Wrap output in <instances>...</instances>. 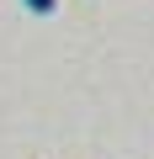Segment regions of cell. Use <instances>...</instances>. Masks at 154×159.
<instances>
[{"label":"cell","instance_id":"cell-1","mask_svg":"<svg viewBox=\"0 0 154 159\" xmlns=\"http://www.w3.org/2000/svg\"><path fill=\"white\" fill-rule=\"evenodd\" d=\"M27 6H32V11H37V16H48V11H53V6H58V0H27Z\"/></svg>","mask_w":154,"mask_h":159}]
</instances>
